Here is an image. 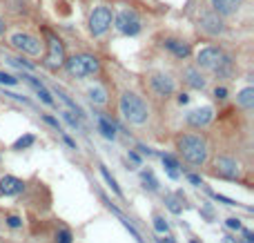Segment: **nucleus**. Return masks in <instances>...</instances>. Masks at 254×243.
I'll list each match as a JSON object with an SVG mask.
<instances>
[{
    "instance_id": "f257e3e1",
    "label": "nucleus",
    "mask_w": 254,
    "mask_h": 243,
    "mask_svg": "<svg viewBox=\"0 0 254 243\" xmlns=\"http://www.w3.org/2000/svg\"><path fill=\"white\" fill-rule=\"evenodd\" d=\"M179 152L190 165H203L207 161V143L199 134H185L179 138Z\"/></svg>"
},
{
    "instance_id": "f03ea898",
    "label": "nucleus",
    "mask_w": 254,
    "mask_h": 243,
    "mask_svg": "<svg viewBox=\"0 0 254 243\" xmlns=\"http://www.w3.org/2000/svg\"><path fill=\"white\" fill-rule=\"evenodd\" d=\"M121 114L127 123H132V125H143L147 121L149 112H147V105H145L136 94L132 92H125L121 96Z\"/></svg>"
},
{
    "instance_id": "7ed1b4c3",
    "label": "nucleus",
    "mask_w": 254,
    "mask_h": 243,
    "mask_svg": "<svg viewBox=\"0 0 254 243\" xmlns=\"http://www.w3.org/2000/svg\"><path fill=\"white\" fill-rule=\"evenodd\" d=\"M65 67L72 76L76 78H87V76H94L101 72V63L96 56H90V54H76L72 58H65Z\"/></svg>"
},
{
    "instance_id": "20e7f679",
    "label": "nucleus",
    "mask_w": 254,
    "mask_h": 243,
    "mask_svg": "<svg viewBox=\"0 0 254 243\" xmlns=\"http://www.w3.org/2000/svg\"><path fill=\"white\" fill-rule=\"evenodd\" d=\"M196 65L203 69H212V72H218V74H221L223 67L230 65V58L223 54V49H218V47H203L201 52L196 54Z\"/></svg>"
},
{
    "instance_id": "39448f33",
    "label": "nucleus",
    "mask_w": 254,
    "mask_h": 243,
    "mask_svg": "<svg viewBox=\"0 0 254 243\" xmlns=\"http://www.w3.org/2000/svg\"><path fill=\"white\" fill-rule=\"evenodd\" d=\"M9 42H11V47H16L18 52L27 54V56H40V52H42V42L36 36H32V34L16 32L9 38Z\"/></svg>"
},
{
    "instance_id": "423d86ee",
    "label": "nucleus",
    "mask_w": 254,
    "mask_h": 243,
    "mask_svg": "<svg viewBox=\"0 0 254 243\" xmlns=\"http://www.w3.org/2000/svg\"><path fill=\"white\" fill-rule=\"evenodd\" d=\"M111 20H114V16H111L109 7H96L90 14V32L94 36H103L111 27Z\"/></svg>"
},
{
    "instance_id": "0eeeda50",
    "label": "nucleus",
    "mask_w": 254,
    "mask_h": 243,
    "mask_svg": "<svg viewBox=\"0 0 254 243\" xmlns=\"http://www.w3.org/2000/svg\"><path fill=\"white\" fill-rule=\"evenodd\" d=\"M114 22H116L118 32L125 34V36H136V34L141 32V18H138L132 9H121L118 16L114 18Z\"/></svg>"
},
{
    "instance_id": "6e6552de",
    "label": "nucleus",
    "mask_w": 254,
    "mask_h": 243,
    "mask_svg": "<svg viewBox=\"0 0 254 243\" xmlns=\"http://www.w3.org/2000/svg\"><path fill=\"white\" fill-rule=\"evenodd\" d=\"M47 45H49V52L47 56H45V65H47L49 69H58L65 65V47H63V42L58 40V38L54 36V34H49L47 36Z\"/></svg>"
},
{
    "instance_id": "1a4fd4ad",
    "label": "nucleus",
    "mask_w": 254,
    "mask_h": 243,
    "mask_svg": "<svg viewBox=\"0 0 254 243\" xmlns=\"http://www.w3.org/2000/svg\"><path fill=\"white\" fill-rule=\"evenodd\" d=\"M214 172H217L218 176H225V179H236V176L241 174V165L234 159L221 156V159H217V163H214Z\"/></svg>"
},
{
    "instance_id": "9d476101",
    "label": "nucleus",
    "mask_w": 254,
    "mask_h": 243,
    "mask_svg": "<svg viewBox=\"0 0 254 243\" xmlns=\"http://www.w3.org/2000/svg\"><path fill=\"white\" fill-rule=\"evenodd\" d=\"M212 118H214V110L205 105V107H196V110H192L185 116V121L190 123L192 127H205Z\"/></svg>"
},
{
    "instance_id": "9b49d317",
    "label": "nucleus",
    "mask_w": 254,
    "mask_h": 243,
    "mask_svg": "<svg viewBox=\"0 0 254 243\" xmlns=\"http://www.w3.org/2000/svg\"><path fill=\"white\" fill-rule=\"evenodd\" d=\"M25 190V183H22V179H18V176H2L0 179V194L5 196H18L20 192Z\"/></svg>"
},
{
    "instance_id": "f8f14e48",
    "label": "nucleus",
    "mask_w": 254,
    "mask_h": 243,
    "mask_svg": "<svg viewBox=\"0 0 254 243\" xmlns=\"http://www.w3.org/2000/svg\"><path fill=\"white\" fill-rule=\"evenodd\" d=\"M149 85H152V90L156 92L159 96L174 94V80L169 78L167 74H154L152 80H149Z\"/></svg>"
},
{
    "instance_id": "ddd939ff",
    "label": "nucleus",
    "mask_w": 254,
    "mask_h": 243,
    "mask_svg": "<svg viewBox=\"0 0 254 243\" xmlns=\"http://www.w3.org/2000/svg\"><path fill=\"white\" fill-rule=\"evenodd\" d=\"M201 29L205 34H210V36H218V34L223 32V22H221L217 11H214V14H205V16L201 18Z\"/></svg>"
},
{
    "instance_id": "4468645a",
    "label": "nucleus",
    "mask_w": 254,
    "mask_h": 243,
    "mask_svg": "<svg viewBox=\"0 0 254 243\" xmlns=\"http://www.w3.org/2000/svg\"><path fill=\"white\" fill-rule=\"evenodd\" d=\"M241 2L243 0H212V9L221 16H230V14H236L241 9Z\"/></svg>"
},
{
    "instance_id": "2eb2a0df",
    "label": "nucleus",
    "mask_w": 254,
    "mask_h": 243,
    "mask_svg": "<svg viewBox=\"0 0 254 243\" xmlns=\"http://www.w3.org/2000/svg\"><path fill=\"white\" fill-rule=\"evenodd\" d=\"M165 47L169 49V52L174 54L176 58H187V56H190V45H187V42H183V40H174V38H167V40H165Z\"/></svg>"
},
{
    "instance_id": "dca6fc26",
    "label": "nucleus",
    "mask_w": 254,
    "mask_h": 243,
    "mask_svg": "<svg viewBox=\"0 0 254 243\" xmlns=\"http://www.w3.org/2000/svg\"><path fill=\"white\" fill-rule=\"evenodd\" d=\"M22 78H25L27 83H29V85H32V87H34V90L38 92V96H40V98H42V103H47V105H54L52 94H49V92H47V87H45V85H42L40 80H38V78H34V76H29V74H22Z\"/></svg>"
},
{
    "instance_id": "f3484780",
    "label": "nucleus",
    "mask_w": 254,
    "mask_h": 243,
    "mask_svg": "<svg viewBox=\"0 0 254 243\" xmlns=\"http://www.w3.org/2000/svg\"><path fill=\"white\" fill-rule=\"evenodd\" d=\"M98 132H101L105 138H109V141H114V138H116V125H114V123H111L107 116H103V114H98Z\"/></svg>"
},
{
    "instance_id": "a211bd4d",
    "label": "nucleus",
    "mask_w": 254,
    "mask_h": 243,
    "mask_svg": "<svg viewBox=\"0 0 254 243\" xmlns=\"http://www.w3.org/2000/svg\"><path fill=\"white\" fill-rule=\"evenodd\" d=\"M236 105L243 107V110H252V107H254V90H252V87H245L243 92H238Z\"/></svg>"
},
{
    "instance_id": "6ab92c4d",
    "label": "nucleus",
    "mask_w": 254,
    "mask_h": 243,
    "mask_svg": "<svg viewBox=\"0 0 254 243\" xmlns=\"http://www.w3.org/2000/svg\"><path fill=\"white\" fill-rule=\"evenodd\" d=\"M163 165H165V172H167L169 179H179L181 172H179V161L172 156V154H163Z\"/></svg>"
},
{
    "instance_id": "aec40b11",
    "label": "nucleus",
    "mask_w": 254,
    "mask_h": 243,
    "mask_svg": "<svg viewBox=\"0 0 254 243\" xmlns=\"http://www.w3.org/2000/svg\"><path fill=\"white\" fill-rule=\"evenodd\" d=\"M185 83L190 85V87H194V90H203V87H205V78H203L196 69H185Z\"/></svg>"
},
{
    "instance_id": "412c9836",
    "label": "nucleus",
    "mask_w": 254,
    "mask_h": 243,
    "mask_svg": "<svg viewBox=\"0 0 254 243\" xmlns=\"http://www.w3.org/2000/svg\"><path fill=\"white\" fill-rule=\"evenodd\" d=\"M165 206L169 207V212H174V214H181L183 212V194H169L165 196Z\"/></svg>"
},
{
    "instance_id": "4be33fe9",
    "label": "nucleus",
    "mask_w": 254,
    "mask_h": 243,
    "mask_svg": "<svg viewBox=\"0 0 254 243\" xmlns=\"http://www.w3.org/2000/svg\"><path fill=\"white\" fill-rule=\"evenodd\" d=\"M87 94H90V101L94 103V105H105L107 103V92L103 90V87H98V85H96V87H90Z\"/></svg>"
},
{
    "instance_id": "5701e85b",
    "label": "nucleus",
    "mask_w": 254,
    "mask_h": 243,
    "mask_svg": "<svg viewBox=\"0 0 254 243\" xmlns=\"http://www.w3.org/2000/svg\"><path fill=\"white\" fill-rule=\"evenodd\" d=\"M34 143H36V136L34 134H25V136H20L14 143V150H27V148H32Z\"/></svg>"
},
{
    "instance_id": "b1692460",
    "label": "nucleus",
    "mask_w": 254,
    "mask_h": 243,
    "mask_svg": "<svg viewBox=\"0 0 254 243\" xmlns=\"http://www.w3.org/2000/svg\"><path fill=\"white\" fill-rule=\"evenodd\" d=\"M101 174H103V179L107 181V185H109V187H111V192H114V194H116V196H123V192H121V187H118V185H116L114 176H111L109 172H107V168H103V165H101Z\"/></svg>"
},
{
    "instance_id": "393cba45",
    "label": "nucleus",
    "mask_w": 254,
    "mask_h": 243,
    "mask_svg": "<svg viewBox=\"0 0 254 243\" xmlns=\"http://www.w3.org/2000/svg\"><path fill=\"white\" fill-rule=\"evenodd\" d=\"M141 179H143L145 187H149V190H159V181L154 179L152 169H147V172H143V174H141Z\"/></svg>"
},
{
    "instance_id": "a878e982",
    "label": "nucleus",
    "mask_w": 254,
    "mask_h": 243,
    "mask_svg": "<svg viewBox=\"0 0 254 243\" xmlns=\"http://www.w3.org/2000/svg\"><path fill=\"white\" fill-rule=\"evenodd\" d=\"M154 230H156L159 234H167V232H169L167 221H165L161 214H156V217H154Z\"/></svg>"
},
{
    "instance_id": "bb28decb",
    "label": "nucleus",
    "mask_w": 254,
    "mask_h": 243,
    "mask_svg": "<svg viewBox=\"0 0 254 243\" xmlns=\"http://www.w3.org/2000/svg\"><path fill=\"white\" fill-rule=\"evenodd\" d=\"M72 241H74L72 232H69L67 227H60L58 234H56V243H72Z\"/></svg>"
},
{
    "instance_id": "cd10ccee",
    "label": "nucleus",
    "mask_w": 254,
    "mask_h": 243,
    "mask_svg": "<svg viewBox=\"0 0 254 243\" xmlns=\"http://www.w3.org/2000/svg\"><path fill=\"white\" fill-rule=\"evenodd\" d=\"M18 78H14L11 74H5V72H0V85H16Z\"/></svg>"
},
{
    "instance_id": "c85d7f7f",
    "label": "nucleus",
    "mask_w": 254,
    "mask_h": 243,
    "mask_svg": "<svg viewBox=\"0 0 254 243\" xmlns=\"http://www.w3.org/2000/svg\"><path fill=\"white\" fill-rule=\"evenodd\" d=\"M7 225L16 230V227H20V225H22V219H20V217H16V214H11V217H7Z\"/></svg>"
},
{
    "instance_id": "c756f323",
    "label": "nucleus",
    "mask_w": 254,
    "mask_h": 243,
    "mask_svg": "<svg viewBox=\"0 0 254 243\" xmlns=\"http://www.w3.org/2000/svg\"><path fill=\"white\" fill-rule=\"evenodd\" d=\"M225 225H228L230 230H241V227H243V225H241V221H238L236 217H230L228 221H225Z\"/></svg>"
},
{
    "instance_id": "7c9ffc66",
    "label": "nucleus",
    "mask_w": 254,
    "mask_h": 243,
    "mask_svg": "<svg viewBox=\"0 0 254 243\" xmlns=\"http://www.w3.org/2000/svg\"><path fill=\"white\" fill-rule=\"evenodd\" d=\"M42 121H45V123H49V125H52L54 130H56V132H60V123L56 121V118H54V116H49V114H45V116H42Z\"/></svg>"
},
{
    "instance_id": "2f4dec72",
    "label": "nucleus",
    "mask_w": 254,
    "mask_h": 243,
    "mask_svg": "<svg viewBox=\"0 0 254 243\" xmlns=\"http://www.w3.org/2000/svg\"><path fill=\"white\" fill-rule=\"evenodd\" d=\"M63 118H65V121H67L72 127H80V123L76 121L74 116H72V112H63Z\"/></svg>"
},
{
    "instance_id": "473e14b6",
    "label": "nucleus",
    "mask_w": 254,
    "mask_h": 243,
    "mask_svg": "<svg viewBox=\"0 0 254 243\" xmlns=\"http://www.w3.org/2000/svg\"><path fill=\"white\" fill-rule=\"evenodd\" d=\"M217 201H221V203H225V206H236V201H232V199H228V196H221V194H212Z\"/></svg>"
},
{
    "instance_id": "72a5a7b5",
    "label": "nucleus",
    "mask_w": 254,
    "mask_h": 243,
    "mask_svg": "<svg viewBox=\"0 0 254 243\" xmlns=\"http://www.w3.org/2000/svg\"><path fill=\"white\" fill-rule=\"evenodd\" d=\"M214 96H217L218 101H223V98H228V90H225V87H217V90H214Z\"/></svg>"
},
{
    "instance_id": "f704fd0d",
    "label": "nucleus",
    "mask_w": 254,
    "mask_h": 243,
    "mask_svg": "<svg viewBox=\"0 0 254 243\" xmlns=\"http://www.w3.org/2000/svg\"><path fill=\"white\" fill-rule=\"evenodd\" d=\"M243 230V227H241ZM241 243H254V234H252V230H243V241Z\"/></svg>"
},
{
    "instance_id": "c9c22d12",
    "label": "nucleus",
    "mask_w": 254,
    "mask_h": 243,
    "mask_svg": "<svg viewBox=\"0 0 254 243\" xmlns=\"http://www.w3.org/2000/svg\"><path fill=\"white\" fill-rule=\"evenodd\" d=\"M187 181H190V183H194V185H203V181L199 179L196 174H190V176H187Z\"/></svg>"
},
{
    "instance_id": "e433bc0d",
    "label": "nucleus",
    "mask_w": 254,
    "mask_h": 243,
    "mask_svg": "<svg viewBox=\"0 0 254 243\" xmlns=\"http://www.w3.org/2000/svg\"><path fill=\"white\" fill-rule=\"evenodd\" d=\"M63 141L67 143V145H69V148H72V150H76V143L72 141V138H69V136H67V134H65V132H63Z\"/></svg>"
},
{
    "instance_id": "4c0bfd02",
    "label": "nucleus",
    "mask_w": 254,
    "mask_h": 243,
    "mask_svg": "<svg viewBox=\"0 0 254 243\" xmlns=\"http://www.w3.org/2000/svg\"><path fill=\"white\" fill-rule=\"evenodd\" d=\"M179 103H181V105H187V103H190V96H187V94H181V96H179Z\"/></svg>"
},
{
    "instance_id": "58836bf2",
    "label": "nucleus",
    "mask_w": 254,
    "mask_h": 243,
    "mask_svg": "<svg viewBox=\"0 0 254 243\" xmlns=\"http://www.w3.org/2000/svg\"><path fill=\"white\" fill-rule=\"evenodd\" d=\"M129 161H134V163H141V156H138L136 152H129Z\"/></svg>"
},
{
    "instance_id": "ea45409f",
    "label": "nucleus",
    "mask_w": 254,
    "mask_h": 243,
    "mask_svg": "<svg viewBox=\"0 0 254 243\" xmlns=\"http://www.w3.org/2000/svg\"><path fill=\"white\" fill-rule=\"evenodd\" d=\"M221 243H236V239H234V237H230V234H225Z\"/></svg>"
},
{
    "instance_id": "a19ab883",
    "label": "nucleus",
    "mask_w": 254,
    "mask_h": 243,
    "mask_svg": "<svg viewBox=\"0 0 254 243\" xmlns=\"http://www.w3.org/2000/svg\"><path fill=\"white\" fill-rule=\"evenodd\" d=\"M159 243H176V241H174V239H172V237H167V234H165L163 239H159Z\"/></svg>"
},
{
    "instance_id": "79ce46f5",
    "label": "nucleus",
    "mask_w": 254,
    "mask_h": 243,
    "mask_svg": "<svg viewBox=\"0 0 254 243\" xmlns=\"http://www.w3.org/2000/svg\"><path fill=\"white\" fill-rule=\"evenodd\" d=\"M2 34H5V22L0 20V36H2Z\"/></svg>"
},
{
    "instance_id": "37998d69",
    "label": "nucleus",
    "mask_w": 254,
    "mask_h": 243,
    "mask_svg": "<svg viewBox=\"0 0 254 243\" xmlns=\"http://www.w3.org/2000/svg\"><path fill=\"white\" fill-rule=\"evenodd\" d=\"M190 243H199V241H194V239H192V241H190Z\"/></svg>"
}]
</instances>
